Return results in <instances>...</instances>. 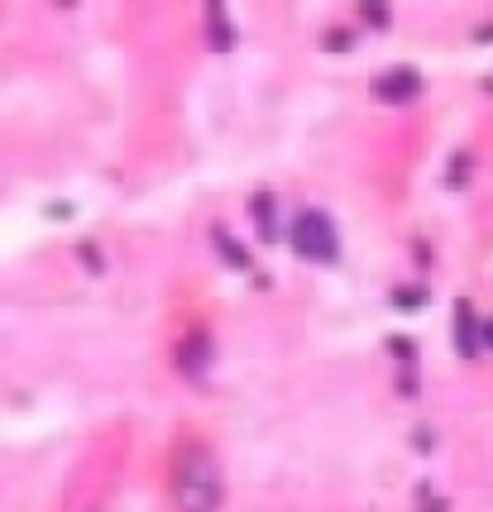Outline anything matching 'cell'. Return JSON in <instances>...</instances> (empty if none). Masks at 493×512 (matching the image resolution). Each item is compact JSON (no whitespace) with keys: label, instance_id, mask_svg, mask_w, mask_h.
Here are the masks:
<instances>
[{"label":"cell","instance_id":"9c48e42d","mask_svg":"<svg viewBox=\"0 0 493 512\" xmlns=\"http://www.w3.org/2000/svg\"><path fill=\"white\" fill-rule=\"evenodd\" d=\"M484 345L493 350V321H484Z\"/></svg>","mask_w":493,"mask_h":512},{"label":"cell","instance_id":"52a82bcc","mask_svg":"<svg viewBox=\"0 0 493 512\" xmlns=\"http://www.w3.org/2000/svg\"><path fill=\"white\" fill-rule=\"evenodd\" d=\"M216 240H221V249H225V259H230V264H235V268H249V254H240V245H230L225 235H216Z\"/></svg>","mask_w":493,"mask_h":512},{"label":"cell","instance_id":"8992f818","mask_svg":"<svg viewBox=\"0 0 493 512\" xmlns=\"http://www.w3.org/2000/svg\"><path fill=\"white\" fill-rule=\"evenodd\" d=\"M273 197L269 192H259V197H254V221H259V235H264V240H273Z\"/></svg>","mask_w":493,"mask_h":512},{"label":"cell","instance_id":"7a4b0ae2","mask_svg":"<svg viewBox=\"0 0 493 512\" xmlns=\"http://www.w3.org/2000/svg\"><path fill=\"white\" fill-rule=\"evenodd\" d=\"M292 249L312 264H336L340 259V235L326 211H302L297 225H292Z\"/></svg>","mask_w":493,"mask_h":512},{"label":"cell","instance_id":"5b68a950","mask_svg":"<svg viewBox=\"0 0 493 512\" xmlns=\"http://www.w3.org/2000/svg\"><path fill=\"white\" fill-rule=\"evenodd\" d=\"M455 321H460V331H455V345H460L465 355H474V350L484 345V326H474L470 307H455Z\"/></svg>","mask_w":493,"mask_h":512},{"label":"cell","instance_id":"3957f363","mask_svg":"<svg viewBox=\"0 0 493 512\" xmlns=\"http://www.w3.org/2000/svg\"><path fill=\"white\" fill-rule=\"evenodd\" d=\"M374 96H379V101H393V106H407V101L422 96V72L393 67V72H383L379 82H374Z\"/></svg>","mask_w":493,"mask_h":512},{"label":"cell","instance_id":"ba28073f","mask_svg":"<svg viewBox=\"0 0 493 512\" xmlns=\"http://www.w3.org/2000/svg\"><path fill=\"white\" fill-rule=\"evenodd\" d=\"M364 15H369V24H388V10H379V5H364Z\"/></svg>","mask_w":493,"mask_h":512},{"label":"cell","instance_id":"277c9868","mask_svg":"<svg viewBox=\"0 0 493 512\" xmlns=\"http://www.w3.org/2000/svg\"><path fill=\"white\" fill-rule=\"evenodd\" d=\"M206 39H211L216 53H230V48H235V29H230L221 5H206Z\"/></svg>","mask_w":493,"mask_h":512},{"label":"cell","instance_id":"6da1fadb","mask_svg":"<svg viewBox=\"0 0 493 512\" xmlns=\"http://www.w3.org/2000/svg\"><path fill=\"white\" fill-rule=\"evenodd\" d=\"M221 465L211 446L202 441H182L178 455H173V503L182 512H216L221 508Z\"/></svg>","mask_w":493,"mask_h":512}]
</instances>
